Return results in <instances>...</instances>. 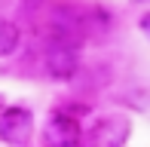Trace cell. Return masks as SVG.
I'll use <instances>...</instances> for the list:
<instances>
[{
    "instance_id": "1",
    "label": "cell",
    "mask_w": 150,
    "mask_h": 147,
    "mask_svg": "<svg viewBox=\"0 0 150 147\" xmlns=\"http://www.w3.org/2000/svg\"><path fill=\"white\" fill-rule=\"evenodd\" d=\"M43 68L52 80H74L80 71V52L74 46V40H64V37H55L43 52Z\"/></svg>"
},
{
    "instance_id": "2",
    "label": "cell",
    "mask_w": 150,
    "mask_h": 147,
    "mask_svg": "<svg viewBox=\"0 0 150 147\" xmlns=\"http://www.w3.org/2000/svg\"><path fill=\"white\" fill-rule=\"evenodd\" d=\"M34 135V117L28 107H6L0 113V141L9 147H25Z\"/></svg>"
},
{
    "instance_id": "3",
    "label": "cell",
    "mask_w": 150,
    "mask_h": 147,
    "mask_svg": "<svg viewBox=\"0 0 150 147\" xmlns=\"http://www.w3.org/2000/svg\"><path fill=\"white\" fill-rule=\"evenodd\" d=\"M80 135H83L80 119L71 117L67 110L49 113V119L43 126V144L46 147H74V144H80Z\"/></svg>"
},
{
    "instance_id": "4",
    "label": "cell",
    "mask_w": 150,
    "mask_h": 147,
    "mask_svg": "<svg viewBox=\"0 0 150 147\" xmlns=\"http://www.w3.org/2000/svg\"><path fill=\"white\" fill-rule=\"evenodd\" d=\"M129 132H132V126H129L126 117H104L95 123L92 129V138L98 147H122L129 138Z\"/></svg>"
},
{
    "instance_id": "5",
    "label": "cell",
    "mask_w": 150,
    "mask_h": 147,
    "mask_svg": "<svg viewBox=\"0 0 150 147\" xmlns=\"http://www.w3.org/2000/svg\"><path fill=\"white\" fill-rule=\"evenodd\" d=\"M18 43H22V31H18V25L9 22V18H0V58L12 55V52L18 49Z\"/></svg>"
},
{
    "instance_id": "6",
    "label": "cell",
    "mask_w": 150,
    "mask_h": 147,
    "mask_svg": "<svg viewBox=\"0 0 150 147\" xmlns=\"http://www.w3.org/2000/svg\"><path fill=\"white\" fill-rule=\"evenodd\" d=\"M141 25H144V31H147V34H150V16H147L144 22H141Z\"/></svg>"
},
{
    "instance_id": "7",
    "label": "cell",
    "mask_w": 150,
    "mask_h": 147,
    "mask_svg": "<svg viewBox=\"0 0 150 147\" xmlns=\"http://www.w3.org/2000/svg\"><path fill=\"white\" fill-rule=\"evenodd\" d=\"M74 147H80V144H74Z\"/></svg>"
}]
</instances>
